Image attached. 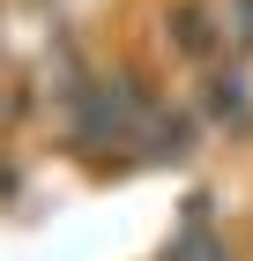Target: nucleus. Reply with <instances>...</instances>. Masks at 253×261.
<instances>
[{"label": "nucleus", "mask_w": 253, "mask_h": 261, "mask_svg": "<svg viewBox=\"0 0 253 261\" xmlns=\"http://www.w3.org/2000/svg\"><path fill=\"white\" fill-rule=\"evenodd\" d=\"M164 38H172V53L186 67H223V45H231V15H216V8H201V0H172V15H164Z\"/></svg>", "instance_id": "obj_1"}, {"label": "nucleus", "mask_w": 253, "mask_h": 261, "mask_svg": "<svg viewBox=\"0 0 253 261\" xmlns=\"http://www.w3.org/2000/svg\"><path fill=\"white\" fill-rule=\"evenodd\" d=\"M209 120L216 127H253V90H246V75L238 67H209Z\"/></svg>", "instance_id": "obj_2"}]
</instances>
